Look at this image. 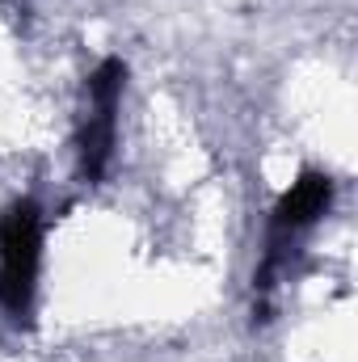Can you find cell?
Segmentation results:
<instances>
[{
    "mask_svg": "<svg viewBox=\"0 0 358 362\" xmlns=\"http://www.w3.org/2000/svg\"><path fill=\"white\" fill-rule=\"evenodd\" d=\"M38 270H42V211L38 202L21 198L0 215V308L17 325H30L34 316Z\"/></svg>",
    "mask_w": 358,
    "mask_h": 362,
    "instance_id": "cell-1",
    "label": "cell"
},
{
    "mask_svg": "<svg viewBox=\"0 0 358 362\" xmlns=\"http://www.w3.org/2000/svg\"><path fill=\"white\" fill-rule=\"evenodd\" d=\"M127 85V64L118 55L101 59L89 76V110H85V127H81V173L89 181H101L110 156H114V139H118V101Z\"/></svg>",
    "mask_w": 358,
    "mask_h": 362,
    "instance_id": "cell-2",
    "label": "cell"
},
{
    "mask_svg": "<svg viewBox=\"0 0 358 362\" xmlns=\"http://www.w3.org/2000/svg\"><path fill=\"white\" fill-rule=\"evenodd\" d=\"M329 202H333V181L325 177V173H304V177L278 198V206H274V215H270L266 262H262V274H258V286H262V291H270L274 270L287 262L291 240H299V236L329 211Z\"/></svg>",
    "mask_w": 358,
    "mask_h": 362,
    "instance_id": "cell-3",
    "label": "cell"
}]
</instances>
